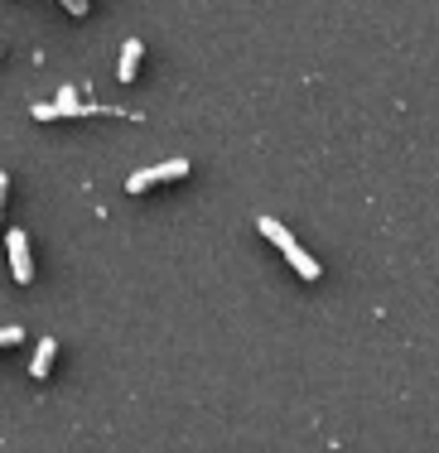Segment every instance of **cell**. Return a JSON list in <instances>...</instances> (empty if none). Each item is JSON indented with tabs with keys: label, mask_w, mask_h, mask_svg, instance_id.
Listing matches in <instances>:
<instances>
[{
	"label": "cell",
	"mask_w": 439,
	"mask_h": 453,
	"mask_svg": "<svg viewBox=\"0 0 439 453\" xmlns=\"http://www.w3.org/2000/svg\"><path fill=\"white\" fill-rule=\"evenodd\" d=\"M141 53H145V44H141V39H126V44H121V63H116V73H121V82H131L135 73H141Z\"/></svg>",
	"instance_id": "4"
},
{
	"label": "cell",
	"mask_w": 439,
	"mask_h": 453,
	"mask_svg": "<svg viewBox=\"0 0 439 453\" xmlns=\"http://www.w3.org/2000/svg\"><path fill=\"white\" fill-rule=\"evenodd\" d=\"M5 183H10V179H5V174H0V208H5Z\"/></svg>",
	"instance_id": "7"
},
{
	"label": "cell",
	"mask_w": 439,
	"mask_h": 453,
	"mask_svg": "<svg viewBox=\"0 0 439 453\" xmlns=\"http://www.w3.org/2000/svg\"><path fill=\"white\" fill-rule=\"evenodd\" d=\"M281 251L290 256V265H295V271L304 275V280H319V275H324V265H319V261H314V256H309V251H304V246H299V242L281 246Z\"/></svg>",
	"instance_id": "3"
},
{
	"label": "cell",
	"mask_w": 439,
	"mask_h": 453,
	"mask_svg": "<svg viewBox=\"0 0 439 453\" xmlns=\"http://www.w3.org/2000/svg\"><path fill=\"white\" fill-rule=\"evenodd\" d=\"M5 251H10V271H15L19 285L35 280V261H29V236L25 232H5Z\"/></svg>",
	"instance_id": "2"
},
{
	"label": "cell",
	"mask_w": 439,
	"mask_h": 453,
	"mask_svg": "<svg viewBox=\"0 0 439 453\" xmlns=\"http://www.w3.org/2000/svg\"><path fill=\"white\" fill-rule=\"evenodd\" d=\"M19 338H25L19 328H0V348H10V342H19Z\"/></svg>",
	"instance_id": "6"
},
{
	"label": "cell",
	"mask_w": 439,
	"mask_h": 453,
	"mask_svg": "<svg viewBox=\"0 0 439 453\" xmlns=\"http://www.w3.org/2000/svg\"><path fill=\"white\" fill-rule=\"evenodd\" d=\"M169 179H189V159H165V165H155V169H141V174L126 179V193H145V188L169 183Z\"/></svg>",
	"instance_id": "1"
},
{
	"label": "cell",
	"mask_w": 439,
	"mask_h": 453,
	"mask_svg": "<svg viewBox=\"0 0 439 453\" xmlns=\"http://www.w3.org/2000/svg\"><path fill=\"white\" fill-rule=\"evenodd\" d=\"M53 357H58V342L44 338V342H39V352H35V366H29V376H35V381H44V376L53 372Z\"/></svg>",
	"instance_id": "5"
}]
</instances>
